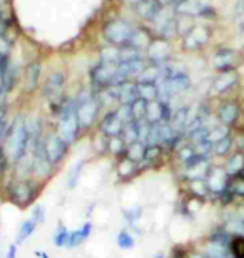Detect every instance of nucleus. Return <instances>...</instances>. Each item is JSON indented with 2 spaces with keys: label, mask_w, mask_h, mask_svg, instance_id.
<instances>
[{
  "label": "nucleus",
  "mask_w": 244,
  "mask_h": 258,
  "mask_svg": "<svg viewBox=\"0 0 244 258\" xmlns=\"http://www.w3.org/2000/svg\"><path fill=\"white\" fill-rule=\"evenodd\" d=\"M146 146H147V144H144L141 141H136V143L127 144L126 156L129 159H132L134 163L139 164L141 161H144V158H146Z\"/></svg>",
  "instance_id": "35"
},
{
  "label": "nucleus",
  "mask_w": 244,
  "mask_h": 258,
  "mask_svg": "<svg viewBox=\"0 0 244 258\" xmlns=\"http://www.w3.org/2000/svg\"><path fill=\"white\" fill-rule=\"evenodd\" d=\"M134 7H136V12L139 14V17L144 20H149V22H154L155 17L160 14V10L164 9L159 0H139Z\"/></svg>",
  "instance_id": "22"
},
{
  "label": "nucleus",
  "mask_w": 244,
  "mask_h": 258,
  "mask_svg": "<svg viewBox=\"0 0 244 258\" xmlns=\"http://www.w3.org/2000/svg\"><path fill=\"white\" fill-rule=\"evenodd\" d=\"M10 178H12V163L5 151V146H0V186H4Z\"/></svg>",
  "instance_id": "33"
},
{
  "label": "nucleus",
  "mask_w": 244,
  "mask_h": 258,
  "mask_svg": "<svg viewBox=\"0 0 244 258\" xmlns=\"http://www.w3.org/2000/svg\"><path fill=\"white\" fill-rule=\"evenodd\" d=\"M239 176H242V178H244V169H242V173L239 174Z\"/></svg>",
  "instance_id": "61"
},
{
  "label": "nucleus",
  "mask_w": 244,
  "mask_h": 258,
  "mask_svg": "<svg viewBox=\"0 0 244 258\" xmlns=\"http://www.w3.org/2000/svg\"><path fill=\"white\" fill-rule=\"evenodd\" d=\"M229 127L224 126V124H217L214 127H211V133H209V141L211 143H216V141H219V139L222 138H226V136H229Z\"/></svg>",
  "instance_id": "48"
},
{
  "label": "nucleus",
  "mask_w": 244,
  "mask_h": 258,
  "mask_svg": "<svg viewBox=\"0 0 244 258\" xmlns=\"http://www.w3.org/2000/svg\"><path fill=\"white\" fill-rule=\"evenodd\" d=\"M159 74H160V66H155V64H146L144 69L141 71V74L137 76V82H154L159 79Z\"/></svg>",
  "instance_id": "40"
},
{
  "label": "nucleus",
  "mask_w": 244,
  "mask_h": 258,
  "mask_svg": "<svg viewBox=\"0 0 244 258\" xmlns=\"http://www.w3.org/2000/svg\"><path fill=\"white\" fill-rule=\"evenodd\" d=\"M37 228H39V225L35 223L30 216H29V218L22 220V221H20V225H19L17 235H15V243H17V245L27 243V241L34 236L35 231H37Z\"/></svg>",
  "instance_id": "24"
},
{
  "label": "nucleus",
  "mask_w": 244,
  "mask_h": 258,
  "mask_svg": "<svg viewBox=\"0 0 244 258\" xmlns=\"http://www.w3.org/2000/svg\"><path fill=\"white\" fill-rule=\"evenodd\" d=\"M5 151H7L10 163L17 164L30 153V136L27 126V116L19 112L10 119L7 139H5Z\"/></svg>",
  "instance_id": "2"
},
{
  "label": "nucleus",
  "mask_w": 244,
  "mask_h": 258,
  "mask_svg": "<svg viewBox=\"0 0 244 258\" xmlns=\"http://www.w3.org/2000/svg\"><path fill=\"white\" fill-rule=\"evenodd\" d=\"M232 14H234L236 19H244V0H236Z\"/></svg>",
  "instance_id": "55"
},
{
  "label": "nucleus",
  "mask_w": 244,
  "mask_h": 258,
  "mask_svg": "<svg viewBox=\"0 0 244 258\" xmlns=\"http://www.w3.org/2000/svg\"><path fill=\"white\" fill-rule=\"evenodd\" d=\"M122 138H124V141H126L127 144L139 141V122L136 119L131 121V122H127V124L124 126Z\"/></svg>",
  "instance_id": "43"
},
{
  "label": "nucleus",
  "mask_w": 244,
  "mask_h": 258,
  "mask_svg": "<svg viewBox=\"0 0 244 258\" xmlns=\"http://www.w3.org/2000/svg\"><path fill=\"white\" fill-rule=\"evenodd\" d=\"M0 233H2V216H0Z\"/></svg>",
  "instance_id": "60"
},
{
  "label": "nucleus",
  "mask_w": 244,
  "mask_h": 258,
  "mask_svg": "<svg viewBox=\"0 0 244 258\" xmlns=\"http://www.w3.org/2000/svg\"><path fill=\"white\" fill-rule=\"evenodd\" d=\"M211 35H212V32L207 25H204V24L193 25V29H191L188 34H184V39H183L184 49L199 50L201 47H204V45L209 42Z\"/></svg>",
  "instance_id": "11"
},
{
  "label": "nucleus",
  "mask_w": 244,
  "mask_h": 258,
  "mask_svg": "<svg viewBox=\"0 0 244 258\" xmlns=\"http://www.w3.org/2000/svg\"><path fill=\"white\" fill-rule=\"evenodd\" d=\"M44 184L37 181L35 178H10L4 184L5 200L10 205L17 206L20 210H27L37 203L40 193H42Z\"/></svg>",
  "instance_id": "1"
},
{
  "label": "nucleus",
  "mask_w": 244,
  "mask_h": 258,
  "mask_svg": "<svg viewBox=\"0 0 244 258\" xmlns=\"http://www.w3.org/2000/svg\"><path fill=\"white\" fill-rule=\"evenodd\" d=\"M94 233V223L91 220H86L79 228L70 230V241H69V250L79 248L80 245H84L87 240L91 238Z\"/></svg>",
  "instance_id": "20"
},
{
  "label": "nucleus",
  "mask_w": 244,
  "mask_h": 258,
  "mask_svg": "<svg viewBox=\"0 0 244 258\" xmlns=\"http://www.w3.org/2000/svg\"><path fill=\"white\" fill-rule=\"evenodd\" d=\"M194 148H196V153L197 154L211 158V154H212V143L209 141V139H204V141L194 143Z\"/></svg>",
  "instance_id": "51"
},
{
  "label": "nucleus",
  "mask_w": 244,
  "mask_h": 258,
  "mask_svg": "<svg viewBox=\"0 0 244 258\" xmlns=\"http://www.w3.org/2000/svg\"><path fill=\"white\" fill-rule=\"evenodd\" d=\"M124 122L119 119V116L116 114V109H109L101 116V119L97 122V129L101 133L106 134L107 138H114V136H122L124 131Z\"/></svg>",
  "instance_id": "14"
},
{
  "label": "nucleus",
  "mask_w": 244,
  "mask_h": 258,
  "mask_svg": "<svg viewBox=\"0 0 244 258\" xmlns=\"http://www.w3.org/2000/svg\"><path fill=\"white\" fill-rule=\"evenodd\" d=\"M55 119H57V124H55L57 134H59L69 146L75 144L77 139L80 138L82 129L79 124V119H77V106H75L74 97L65 96L64 99H62Z\"/></svg>",
  "instance_id": "3"
},
{
  "label": "nucleus",
  "mask_w": 244,
  "mask_h": 258,
  "mask_svg": "<svg viewBox=\"0 0 244 258\" xmlns=\"http://www.w3.org/2000/svg\"><path fill=\"white\" fill-rule=\"evenodd\" d=\"M176 12L188 15V17H207V15H214V9L201 0H186L176 7Z\"/></svg>",
  "instance_id": "15"
},
{
  "label": "nucleus",
  "mask_w": 244,
  "mask_h": 258,
  "mask_svg": "<svg viewBox=\"0 0 244 258\" xmlns=\"http://www.w3.org/2000/svg\"><path fill=\"white\" fill-rule=\"evenodd\" d=\"M139 141L147 144L149 143V134H150V122L147 119H139Z\"/></svg>",
  "instance_id": "50"
},
{
  "label": "nucleus",
  "mask_w": 244,
  "mask_h": 258,
  "mask_svg": "<svg viewBox=\"0 0 244 258\" xmlns=\"http://www.w3.org/2000/svg\"><path fill=\"white\" fill-rule=\"evenodd\" d=\"M17 74H19L17 66H15L14 62H9L7 71H5V94L15 87V82H17Z\"/></svg>",
  "instance_id": "44"
},
{
  "label": "nucleus",
  "mask_w": 244,
  "mask_h": 258,
  "mask_svg": "<svg viewBox=\"0 0 244 258\" xmlns=\"http://www.w3.org/2000/svg\"><path fill=\"white\" fill-rule=\"evenodd\" d=\"M65 82L67 77L64 72L55 71L45 77L42 87H40V94L49 104H54V102H60L64 99V89H65Z\"/></svg>",
  "instance_id": "9"
},
{
  "label": "nucleus",
  "mask_w": 244,
  "mask_h": 258,
  "mask_svg": "<svg viewBox=\"0 0 244 258\" xmlns=\"http://www.w3.org/2000/svg\"><path fill=\"white\" fill-rule=\"evenodd\" d=\"M164 154H166V148L164 146H160V144H147L146 146V161L150 164V168H155L157 164L162 161V158H164Z\"/></svg>",
  "instance_id": "34"
},
{
  "label": "nucleus",
  "mask_w": 244,
  "mask_h": 258,
  "mask_svg": "<svg viewBox=\"0 0 244 258\" xmlns=\"http://www.w3.org/2000/svg\"><path fill=\"white\" fill-rule=\"evenodd\" d=\"M30 154H32V178H35L37 181L45 184L52 176H54L57 168L52 164V161L47 156L44 141L39 143L37 146L30 151Z\"/></svg>",
  "instance_id": "5"
},
{
  "label": "nucleus",
  "mask_w": 244,
  "mask_h": 258,
  "mask_svg": "<svg viewBox=\"0 0 244 258\" xmlns=\"http://www.w3.org/2000/svg\"><path fill=\"white\" fill-rule=\"evenodd\" d=\"M147 101H144L139 97L137 101L132 102V114H134V119L139 121V119H146V112H147Z\"/></svg>",
  "instance_id": "47"
},
{
  "label": "nucleus",
  "mask_w": 244,
  "mask_h": 258,
  "mask_svg": "<svg viewBox=\"0 0 244 258\" xmlns=\"http://www.w3.org/2000/svg\"><path fill=\"white\" fill-rule=\"evenodd\" d=\"M19 246H20V245H17L15 241H14V243L7 245V248H5V256H4V258H19Z\"/></svg>",
  "instance_id": "54"
},
{
  "label": "nucleus",
  "mask_w": 244,
  "mask_h": 258,
  "mask_svg": "<svg viewBox=\"0 0 244 258\" xmlns=\"http://www.w3.org/2000/svg\"><path fill=\"white\" fill-rule=\"evenodd\" d=\"M101 60H102V62L119 66L122 62L121 47H106V49H102L101 50Z\"/></svg>",
  "instance_id": "41"
},
{
  "label": "nucleus",
  "mask_w": 244,
  "mask_h": 258,
  "mask_svg": "<svg viewBox=\"0 0 244 258\" xmlns=\"http://www.w3.org/2000/svg\"><path fill=\"white\" fill-rule=\"evenodd\" d=\"M116 71H117V66L99 60V62L92 67L91 72H89L91 89L94 92H101L104 89L112 87L114 86V77H116Z\"/></svg>",
  "instance_id": "8"
},
{
  "label": "nucleus",
  "mask_w": 244,
  "mask_h": 258,
  "mask_svg": "<svg viewBox=\"0 0 244 258\" xmlns=\"http://www.w3.org/2000/svg\"><path fill=\"white\" fill-rule=\"evenodd\" d=\"M7 57L0 55V97L5 96V71H7Z\"/></svg>",
  "instance_id": "52"
},
{
  "label": "nucleus",
  "mask_w": 244,
  "mask_h": 258,
  "mask_svg": "<svg viewBox=\"0 0 244 258\" xmlns=\"http://www.w3.org/2000/svg\"><path fill=\"white\" fill-rule=\"evenodd\" d=\"M116 245L119 250L122 251H131L136 248L137 245V236L132 233V230H129L127 226L126 228H121L116 233Z\"/></svg>",
  "instance_id": "26"
},
{
  "label": "nucleus",
  "mask_w": 244,
  "mask_h": 258,
  "mask_svg": "<svg viewBox=\"0 0 244 258\" xmlns=\"http://www.w3.org/2000/svg\"><path fill=\"white\" fill-rule=\"evenodd\" d=\"M232 146H234V139H232V136L229 134V136L212 143V154H214V156H219V158L227 156V154L231 153Z\"/></svg>",
  "instance_id": "36"
},
{
  "label": "nucleus",
  "mask_w": 244,
  "mask_h": 258,
  "mask_svg": "<svg viewBox=\"0 0 244 258\" xmlns=\"http://www.w3.org/2000/svg\"><path fill=\"white\" fill-rule=\"evenodd\" d=\"M147 59L150 64L164 66L171 59V44L166 39H154L147 45Z\"/></svg>",
  "instance_id": "13"
},
{
  "label": "nucleus",
  "mask_w": 244,
  "mask_h": 258,
  "mask_svg": "<svg viewBox=\"0 0 244 258\" xmlns=\"http://www.w3.org/2000/svg\"><path fill=\"white\" fill-rule=\"evenodd\" d=\"M50 241L55 248H69V241H70V230L65 225L59 223L57 228L54 230V233L50 236Z\"/></svg>",
  "instance_id": "29"
},
{
  "label": "nucleus",
  "mask_w": 244,
  "mask_h": 258,
  "mask_svg": "<svg viewBox=\"0 0 244 258\" xmlns=\"http://www.w3.org/2000/svg\"><path fill=\"white\" fill-rule=\"evenodd\" d=\"M237 84H239V76H237L236 71L219 72V76L212 81V91H214L216 94H227V92L234 89Z\"/></svg>",
  "instance_id": "19"
},
{
  "label": "nucleus",
  "mask_w": 244,
  "mask_h": 258,
  "mask_svg": "<svg viewBox=\"0 0 244 258\" xmlns=\"http://www.w3.org/2000/svg\"><path fill=\"white\" fill-rule=\"evenodd\" d=\"M126 149H127V143L124 141L122 136L109 138V146H107L109 156H112L114 159H119V158L126 156Z\"/></svg>",
  "instance_id": "32"
},
{
  "label": "nucleus",
  "mask_w": 244,
  "mask_h": 258,
  "mask_svg": "<svg viewBox=\"0 0 244 258\" xmlns=\"http://www.w3.org/2000/svg\"><path fill=\"white\" fill-rule=\"evenodd\" d=\"M141 171H139V164L134 163L132 159L127 156H122L116 159V176L121 183H129L132 179H136Z\"/></svg>",
  "instance_id": "16"
},
{
  "label": "nucleus",
  "mask_w": 244,
  "mask_h": 258,
  "mask_svg": "<svg viewBox=\"0 0 244 258\" xmlns=\"http://www.w3.org/2000/svg\"><path fill=\"white\" fill-rule=\"evenodd\" d=\"M86 164H87V159L80 158L69 168V171H67V174H65V189L67 191H74V189H77V186H79V183H80L82 174H84Z\"/></svg>",
  "instance_id": "23"
},
{
  "label": "nucleus",
  "mask_w": 244,
  "mask_h": 258,
  "mask_svg": "<svg viewBox=\"0 0 244 258\" xmlns=\"http://www.w3.org/2000/svg\"><path fill=\"white\" fill-rule=\"evenodd\" d=\"M111 92L116 97L117 104H132L134 101L139 99V91H137V82L127 81L121 86L109 87Z\"/></svg>",
  "instance_id": "17"
},
{
  "label": "nucleus",
  "mask_w": 244,
  "mask_h": 258,
  "mask_svg": "<svg viewBox=\"0 0 244 258\" xmlns=\"http://www.w3.org/2000/svg\"><path fill=\"white\" fill-rule=\"evenodd\" d=\"M40 72H42V66L40 62H30L25 69V89L29 92H34L39 89Z\"/></svg>",
  "instance_id": "27"
},
{
  "label": "nucleus",
  "mask_w": 244,
  "mask_h": 258,
  "mask_svg": "<svg viewBox=\"0 0 244 258\" xmlns=\"http://www.w3.org/2000/svg\"><path fill=\"white\" fill-rule=\"evenodd\" d=\"M104 37L109 44H112L114 47H127L131 42L134 27L132 24H129L124 19H114L104 24Z\"/></svg>",
  "instance_id": "4"
},
{
  "label": "nucleus",
  "mask_w": 244,
  "mask_h": 258,
  "mask_svg": "<svg viewBox=\"0 0 244 258\" xmlns=\"http://www.w3.org/2000/svg\"><path fill=\"white\" fill-rule=\"evenodd\" d=\"M9 124H10V119H4L2 122H0V146H4L5 139H7Z\"/></svg>",
  "instance_id": "53"
},
{
  "label": "nucleus",
  "mask_w": 244,
  "mask_h": 258,
  "mask_svg": "<svg viewBox=\"0 0 244 258\" xmlns=\"http://www.w3.org/2000/svg\"><path fill=\"white\" fill-rule=\"evenodd\" d=\"M160 4H169V5H173V7H178V5L181 4H184L186 0H159Z\"/></svg>",
  "instance_id": "57"
},
{
  "label": "nucleus",
  "mask_w": 244,
  "mask_h": 258,
  "mask_svg": "<svg viewBox=\"0 0 244 258\" xmlns=\"http://www.w3.org/2000/svg\"><path fill=\"white\" fill-rule=\"evenodd\" d=\"M146 119L150 122V124H154V122H160V119H162V102L160 101H150L149 102Z\"/></svg>",
  "instance_id": "42"
},
{
  "label": "nucleus",
  "mask_w": 244,
  "mask_h": 258,
  "mask_svg": "<svg viewBox=\"0 0 244 258\" xmlns=\"http://www.w3.org/2000/svg\"><path fill=\"white\" fill-rule=\"evenodd\" d=\"M206 183H207V188H209L211 196H219L229 188V183H231V176L226 173L224 168H219V166H211L209 173L206 176Z\"/></svg>",
  "instance_id": "12"
},
{
  "label": "nucleus",
  "mask_w": 244,
  "mask_h": 258,
  "mask_svg": "<svg viewBox=\"0 0 244 258\" xmlns=\"http://www.w3.org/2000/svg\"><path fill=\"white\" fill-rule=\"evenodd\" d=\"M77 106V119H79V124L82 133L86 131H91L92 126L99 122L101 119V112H102V104L99 101V97L94 94L91 97L89 101L86 102H80V104H75Z\"/></svg>",
  "instance_id": "6"
},
{
  "label": "nucleus",
  "mask_w": 244,
  "mask_h": 258,
  "mask_svg": "<svg viewBox=\"0 0 244 258\" xmlns=\"http://www.w3.org/2000/svg\"><path fill=\"white\" fill-rule=\"evenodd\" d=\"M152 258H169V256L166 255L164 251H155V253L152 255Z\"/></svg>",
  "instance_id": "59"
},
{
  "label": "nucleus",
  "mask_w": 244,
  "mask_h": 258,
  "mask_svg": "<svg viewBox=\"0 0 244 258\" xmlns=\"http://www.w3.org/2000/svg\"><path fill=\"white\" fill-rule=\"evenodd\" d=\"M91 144H92V149H94V151H96L97 154H107L109 138H107L104 133L99 131V129H96V131L92 133Z\"/></svg>",
  "instance_id": "39"
},
{
  "label": "nucleus",
  "mask_w": 244,
  "mask_h": 258,
  "mask_svg": "<svg viewBox=\"0 0 244 258\" xmlns=\"http://www.w3.org/2000/svg\"><path fill=\"white\" fill-rule=\"evenodd\" d=\"M142 216H144V206L139 203H134L131 206H127V208H122V218L127 226L139 225Z\"/></svg>",
  "instance_id": "30"
},
{
  "label": "nucleus",
  "mask_w": 244,
  "mask_h": 258,
  "mask_svg": "<svg viewBox=\"0 0 244 258\" xmlns=\"http://www.w3.org/2000/svg\"><path fill=\"white\" fill-rule=\"evenodd\" d=\"M239 114H241L239 104L234 101H227V102H222V104L217 107L216 117L221 124L231 127V126L236 124L237 119H239Z\"/></svg>",
  "instance_id": "18"
},
{
  "label": "nucleus",
  "mask_w": 244,
  "mask_h": 258,
  "mask_svg": "<svg viewBox=\"0 0 244 258\" xmlns=\"http://www.w3.org/2000/svg\"><path fill=\"white\" fill-rule=\"evenodd\" d=\"M188 183V191L196 200H206L207 196H211L209 188H207L206 179H191Z\"/></svg>",
  "instance_id": "31"
},
{
  "label": "nucleus",
  "mask_w": 244,
  "mask_h": 258,
  "mask_svg": "<svg viewBox=\"0 0 244 258\" xmlns=\"http://www.w3.org/2000/svg\"><path fill=\"white\" fill-rule=\"evenodd\" d=\"M168 84L171 87V91L174 92V96H181L191 89V77L188 72L174 69L173 74L169 76Z\"/></svg>",
  "instance_id": "21"
},
{
  "label": "nucleus",
  "mask_w": 244,
  "mask_h": 258,
  "mask_svg": "<svg viewBox=\"0 0 244 258\" xmlns=\"http://www.w3.org/2000/svg\"><path fill=\"white\" fill-rule=\"evenodd\" d=\"M176 159H178V161L181 163V166H183V164H186L189 161V159H193L194 156H196V148H194V144L193 143H183L181 144V146L176 149Z\"/></svg>",
  "instance_id": "37"
},
{
  "label": "nucleus",
  "mask_w": 244,
  "mask_h": 258,
  "mask_svg": "<svg viewBox=\"0 0 244 258\" xmlns=\"http://www.w3.org/2000/svg\"><path fill=\"white\" fill-rule=\"evenodd\" d=\"M239 62H241V54L232 47H219L212 54V67L219 72L236 71Z\"/></svg>",
  "instance_id": "10"
},
{
  "label": "nucleus",
  "mask_w": 244,
  "mask_h": 258,
  "mask_svg": "<svg viewBox=\"0 0 244 258\" xmlns=\"http://www.w3.org/2000/svg\"><path fill=\"white\" fill-rule=\"evenodd\" d=\"M139 97L144 101H157V86L154 82H137Z\"/></svg>",
  "instance_id": "38"
},
{
  "label": "nucleus",
  "mask_w": 244,
  "mask_h": 258,
  "mask_svg": "<svg viewBox=\"0 0 244 258\" xmlns=\"http://www.w3.org/2000/svg\"><path fill=\"white\" fill-rule=\"evenodd\" d=\"M116 114L119 116V119H121L124 124H127V122L134 121V114H132V106L131 104H117L116 107Z\"/></svg>",
  "instance_id": "46"
},
{
  "label": "nucleus",
  "mask_w": 244,
  "mask_h": 258,
  "mask_svg": "<svg viewBox=\"0 0 244 258\" xmlns=\"http://www.w3.org/2000/svg\"><path fill=\"white\" fill-rule=\"evenodd\" d=\"M224 169L231 178L239 176V174L242 173V169H244V153L236 151L234 154H231V156L227 158L226 164H224Z\"/></svg>",
  "instance_id": "28"
},
{
  "label": "nucleus",
  "mask_w": 244,
  "mask_h": 258,
  "mask_svg": "<svg viewBox=\"0 0 244 258\" xmlns=\"http://www.w3.org/2000/svg\"><path fill=\"white\" fill-rule=\"evenodd\" d=\"M34 255L37 256V258H52L45 250H35V251H34Z\"/></svg>",
  "instance_id": "58"
},
{
  "label": "nucleus",
  "mask_w": 244,
  "mask_h": 258,
  "mask_svg": "<svg viewBox=\"0 0 244 258\" xmlns=\"http://www.w3.org/2000/svg\"><path fill=\"white\" fill-rule=\"evenodd\" d=\"M44 146H45V151H47L49 159L55 168H59L60 164L65 161L67 154H69V149H70V146L57 134L55 129H49V131L45 133Z\"/></svg>",
  "instance_id": "7"
},
{
  "label": "nucleus",
  "mask_w": 244,
  "mask_h": 258,
  "mask_svg": "<svg viewBox=\"0 0 244 258\" xmlns=\"http://www.w3.org/2000/svg\"><path fill=\"white\" fill-rule=\"evenodd\" d=\"M191 117H193L191 106H181V107H178V109H174L173 119H171V126H173L176 131L184 133L186 126L189 124Z\"/></svg>",
  "instance_id": "25"
},
{
  "label": "nucleus",
  "mask_w": 244,
  "mask_h": 258,
  "mask_svg": "<svg viewBox=\"0 0 244 258\" xmlns=\"http://www.w3.org/2000/svg\"><path fill=\"white\" fill-rule=\"evenodd\" d=\"M30 218H32L35 223L39 226L45 223V220H47V208H45V205L42 203H35L32 206V210H30Z\"/></svg>",
  "instance_id": "45"
},
{
  "label": "nucleus",
  "mask_w": 244,
  "mask_h": 258,
  "mask_svg": "<svg viewBox=\"0 0 244 258\" xmlns=\"http://www.w3.org/2000/svg\"><path fill=\"white\" fill-rule=\"evenodd\" d=\"M229 191L232 193V196H239V198H244V178L242 176L231 178Z\"/></svg>",
  "instance_id": "49"
},
{
  "label": "nucleus",
  "mask_w": 244,
  "mask_h": 258,
  "mask_svg": "<svg viewBox=\"0 0 244 258\" xmlns=\"http://www.w3.org/2000/svg\"><path fill=\"white\" fill-rule=\"evenodd\" d=\"M186 258H207L202 251H197V250H191L188 251V255H186Z\"/></svg>",
  "instance_id": "56"
}]
</instances>
